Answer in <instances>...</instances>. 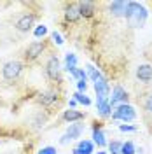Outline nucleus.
<instances>
[{"instance_id": "nucleus-10", "label": "nucleus", "mask_w": 152, "mask_h": 154, "mask_svg": "<svg viewBox=\"0 0 152 154\" xmlns=\"http://www.w3.org/2000/svg\"><path fill=\"white\" fill-rule=\"evenodd\" d=\"M136 79L145 84V86H149L152 82V65L150 63H142V65H138L136 67Z\"/></svg>"}, {"instance_id": "nucleus-19", "label": "nucleus", "mask_w": 152, "mask_h": 154, "mask_svg": "<svg viewBox=\"0 0 152 154\" xmlns=\"http://www.w3.org/2000/svg\"><path fill=\"white\" fill-rule=\"evenodd\" d=\"M96 107H98V112L102 117H112V107L108 103V98L107 100H98L96 98Z\"/></svg>"}, {"instance_id": "nucleus-21", "label": "nucleus", "mask_w": 152, "mask_h": 154, "mask_svg": "<svg viewBox=\"0 0 152 154\" xmlns=\"http://www.w3.org/2000/svg\"><path fill=\"white\" fill-rule=\"evenodd\" d=\"M70 75L74 77L75 81H87V75H86V72H84V68H74V70H70L68 72Z\"/></svg>"}, {"instance_id": "nucleus-13", "label": "nucleus", "mask_w": 152, "mask_h": 154, "mask_svg": "<svg viewBox=\"0 0 152 154\" xmlns=\"http://www.w3.org/2000/svg\"><path fill=\"white\" fill-rule=\"evenodd\" d=\"M58 98H59V96H58V91H56V89H47V91H44V93H40V95H38L37 102L40 103V105L49 107V105H53Z\"/></svg>"}, {"instance_id": "nucleus-7", "label": "nucleus", "mask_w": 152, "mask_h": 154, "mask_svg": "<svg viewBox=\"0 0 152 154\" xmlns=\"http://www.w3.org/2000/svg\"><path fill=\"white\" fill-rule=\"evenodd\" d=\"M82 131H84V125H82V123H72V125L67 128V133L61 137L59 144L65 145V144H68V142H72V140H77V138H81Z\"/></svg>"}, {"instance_id": "nucleus-12", "label": "nucleus", "mask_w": 152, "mask_h": 154, "mask_svg": "<svg viewBox=\"0 0 152 154\" xmlns=\"http://www.w3.org/2000/svg\"><path fill=\"white\" fill-rule=\"evenodd\" d=\"M138 105L142 107L147 114H152V91H142L136 96Z\"/></svg>"}, {"instance_id": "nucleus-27", "label": "nucleus", "mask_w": 152, "mask_h": 154, "mask_svg": "<svg viewBox=\"0 0 152 154\" xmlns=\"http://www.w3.org/2000/svg\"><path fill=\"white\" fill-rule=\"evenodd\" d=\"M51 38H53V42L58 44V46H61V44H63V38H61V35H59L58 32H53V33H51Z\"/></svg>"}, {"instance_id": "nucleus-8", "label": "nucleus", "mask_w": 152, "mask_h": 154, "mask_svg": "<svg viewBox=\"0 0 152 154\" xmlns=\"http://www.w3.org/2000/svg\"><path fill=\"white\" fill-rule=\"evenodd\" d=\"M33 23H35V14H32V12H25V14H21L18 19H16V23H14V28L21 32V33H28L32 26H33Z\"/></svg>"}, {"instance_id": "nucleus-5", "label": "nucleus", "mask_w": 152, "mask_h": 154, "mask_svg": "<svg viewBox=\"0 0 152 154\" xmlns=\"http://www.w3.org/2000/svg\"><path fill=\"white\" fill-rule=\"evenodd\" d=\"M46 53V42L42 40H35V42H32V44H28V48L25 49V54H23V58H25V61H35L37 58H40L42 54Z\"/></svg>"}, {"instance_id": "nucleus-20", "label": "nucleus", "mask_w": 152, "mask_h": 154, "mask_svg": "<svg viewBox=\"0 0 152 154\" xmlns=\"http://www.w3.org/2000/svg\"><path fill=\"white\" fill-rule=\"evenodd\" d=\"M77 67V56L74 53H68L67 56H65V70L70 72V70H74Z\"/></svg>"}, {"instance_id": "nucleus-16", "label": "nucleus", "mask_w": 152, "mask_h": 154, "mask_svg": "<svg viewBox=\"0 0 152 154\" xmlns=\"http://www.w3.org/2000/svg\"><path fill=\"white\" fill-rule=\"evenodd\" d=\"M93 149H95V145L91 140H79L77 145L72 149V152L74 154H93Z\"/></svg>"}, {"instance_id": "nucleus-22", "label": "nucleus", "mask_w": 152, "mask_h": 154, "mask_svg": "<svg viewBox=\"0 0 152 154\" xmlns=\"http://www.w3.org/2000/svg\"><path fill=\"white\" fill-rule=\"evenodd\" d=\"M121 154H136V147H135L133 142H123L121 145Z\"/></svg>"}, {"instance_id": "nucleus-24", "label": "nucleus", "mask_w": 152, "mask_h": 154, "mask_svg": "<svg viewBox=\"0 0 152 154\" xmlns=\"http://www.w3.org/2000/svg\"><path fill=\"white\" fill-rule=\"evenodd\" d=\"M86 75H89V77H91V81L95 82L96 79H98V77L102 75V72H100L98 68H95L93 65H87V74H86Z\"/></svg>"}, {"instance_id": "nucleus-23", "label": "nucleus", "mask_w": 152, "mask_h": 154, "mask_svg": "<svg viewBox=\"0 0 152 154\" xmlns=\"http://www.w3.org/2000/svg\"><path fill=\"white\" fill-rule=\"evenodd\" d=\"M74 100H75V102H79V103H82V105H86V107L91 105V100L86 96V93H79V91H77V93H74Z\"/></svg>"}, {"instance_id": "nucleus-6", "label": "nucleus", "mask_w": 152, "mask_h": 154, "mask_svg": "<svg viewBox=\"0 0 152 154\" xmlns=\"http://www.w3.org/2000/svg\"><path fill=\"white\" fill-rule=\"evenodd\" d=\"M128 102H129V93H128L121 84H115L114 89H112V96L108 98L110 107L115 109L117 105H123V103H128Z\"/></svg>"}, {"instance_id": "nucleus-9", "label": "nucleus", "mask_w": 152, "mask_h": 154, "mask_svg": "<svg viewBox=\"0 0 152 154\" xmlns=\"http://www.w3.org/2000/svg\"><path fill=\"white\" fill-rule=\"evenodd\" d=\"M95 91H96V98L98 100H107L110 96V84L103 75H100L95 81Z\"/></svg>"}, {"instance_id": "nucleus-31", "label": "nucleus", "mask_w": 152, "mask_h": 154, "mask_svg": "<svg viewBox=\"0 0 152 154\" xmlns=\"http://www.w3.org/2000/svg\"><path fill=\"white\" fill-rule=\"evenodd\" d=\"M150 48H152V46H150ZM145 58H147V60H150V61H152V54H145Z\"/></svg>"}, {"instance_id": "nucleus-15", "label": "nucleus", "mask_w": 152, "mask_h": 154, "mask_svg": "<svg viewBox=\"0 0 152 154\" xmlns=\"http://www.w3.org/2000/svg\"><path fill=\"white\" fill-rule=\"evenodd\" d=\"M93 140H95V144H98V147L107 145V138H105L103 133V123H95L93 125Z\"/></svg>"}, {"instance_id": "nucleus-1", "label": "nucleus", "mask_w": 152, "mask_h": 154, "mask_svg": "<svg viewBox=\"0 0 152 154\" xmlns=\"http://www.w3.org/2000/svg\"><path fill=\"white\" fill-rule=\"evenodd\" d=\"M149 18V12L143 7L140 2H128V7H126V14L124 19L128 23V26L131 28H142L145 25V21Z\"/></svg>"}, {"instance_id": "nucleus-30", "label": "nucleus", "mask_w": 152, "mask_h": 154, "mask_svg": "<svg viewBox=\"0 0 152 154\" xmlns=\"http://www.w3.org/2000/svg\"><path fill=\"white\" fill-rule=\"evenodd\" d=\"M38 154H56V149L51 147V145H49V147H42V149L38 151Z\"/></svg>"}, {"instance_id": "nucleus-32", "label": "nucleus", "mask_w": 152, "mask_h": 154, "mask_svg": "<svg viewBox=\"0 0 152 154\" xmlns=\"http://www.w3.org/2000/svg\"><path fill=\"white\" fill-rule=\"evenodd\" d=\"M96 154H107V152H103V151H100V152H96Z\"/></svg>"}, {"instance_id": "nucleus-26", "label": "nucleus", "mask_w": 152, "mask_h": 154, "mask_svg": "<svg viewBox=\"0 0 152 154\" xmlns=\"http://www.w3.org/2000/svg\"><path fill=\"white\" fill-rule=\"evenodd\" d=\"M33 33H35V37H44V35L47 33V28H46L44 25H42V26H37V28H35V32H33Z\"/></svg>"}, {"instance_id": "nucleus-28", "label": "nucleus", "mask_w": 152, "mask_h": 154, "mask_svg": "<svg viewBox=\"0 0 152 154\" xmlns=\"http://www.w3.org/2000/svg\"><path fill=\"white\" fill-rule=\"evenodd\" d=\"M77 89H79V93H86L87 82H86V81H77Z\"/></svg>"}, {"instance_id": "nucleus-25", "label": "nucleus", "mask_w": 152, "mask_h": 154, "mask_svg": "<svg viewBox=\"0 0 152 154\" xmlns=\"http://www.w3.org/2000/svg\"><path fill=\"white\" fill-rule=\"evenodd\" d=\"M121 145L123 142H119V140H112L110 144H108V151L112 154H121Z\"/></svg>"}, {"instance_id": "nucleus-29", "label": "nucleus", "mask_w": 152, "mask_h": 154, "mask_svg": "<svg viewBox=\"0 0 152 154\" xmlns=\"http://www.w3.org/2000/svg\"><path fill=\"white\" fill-rule=\"evenodd\" d=\"M119 130L121 131H136L138 128L136 126H131V125H119Z\"/></svg>"}, {"instance_id": "nucleus-2", "label": "nucleus", "mask_w": 152, "mask_h": 154, "mask_svg": "<svg viewBox=\"0 0 152 154\" xmlns=\"http://www.w3.org/2000/svg\"><path fill=\"white\" fill-rule=\"evenodd\" d=\"M23 61L19 60H11V61H5L2 65V81L5 84H14L16 81H19V77L23 74Z\"/></svg>"}, {"instance_id": "nucleus-18", "label": "nucleus", "mask_w": 152, "mask_h": 154, "mask_svg": "<svg viewBox=\"0 0 152 154\" xmlns=\"http://www.w3.org/2000/svg\"><path fill=\"white\" fill-rule=\"evenodd\" d=\"M84 117H86L84 112H81V110H74V109H68V110L63 112V119L68 121V123H81Z\"/></svg>"}, {"instance_id": "nucleus-4", "label": "nucleus", "mask_w": 152, "mask_h": 154, "mask_svg": "<svg viewBox=\"0 0 152 154\" xmlns=\"http://www.w3.org/2000/svg\"><path fill=\"white\" fill-rule=\"evenodd\" d=\"M112 119L114 121H123V123H129L136 119V110L133 105L129 103H123V105H117L115 109H112Z\"/></svg>"}, {"instance_id": "nucleus-11", "label": "nucleus", "mask_w": 152, "mask_h": 154, "mask_svg": "<svg viewBox=\"0 0 152 154\" xmlns=\"http://www.w3.org/2000/svg\"><path fill=\"white\" fill-rule=\"evenodd\" d=\"M107 7H108V14L112 18H124L128 2H110V4H107Z\"/></svg>"}, {"instance_id": "nucleus-14", "label": "nucleus", "mask_w": 152, "mask_h": 154, "mask_svg": "<svg viewBox=\"0 0 152 154\" xmlns=\"http://www.w3.org/2000/svg\"><path fill=\"white\" fill-rule=\"evenodd\" d=\"M79 12H81V18L91 19L96 14V4L95 2H81L79 4Z\"/></svg>"}, {"instance_id": "nucleus-3", "label": "nucleus", "mask_w": 152, "mask_h": 154, "mask_svg": "<svg viewBox=\"0 0 152 154\" xmlns=\"http://www.w3.org/2000/svg\"><path fill=\"white\" fill-rule=\"evenodd\" d=\"M46 77L53 82H61V65H59V60L56 54H51L46 61V67H44Z\"/></svg>"}, {"instance_id": "nucleus-17", "label": "nucleus", "mask_w": 152, "mask_h": 154, "mask_svg": "<svg viewBox=\"0 0 152 154\" xmlns=\"http://www.w3.org/2000/svg\"><path fill=\"white\" fill-rule=\"evenodd\" d=\"M65 19L68 23H77L81 19V12H79V4H68L65 9Z\"/></svg>"}]
</instances>
